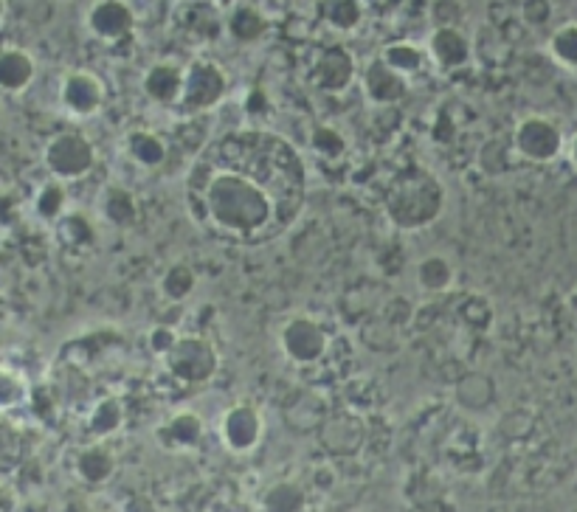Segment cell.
Returning <instances> with one entry per match:
<instances>
[{"mask_svg":"<svg viewBox=\"0 0 577 512\" xmlns=\"http://www.w3.org/2000/svg\"><path fill=\"white\" fill-rule=\"evenodd\" d=\"M60 102L74 119H91L105 105V85L91 71H71L62 79Z\"/></svg>","mask_w":577,"mask_h":512,"instance_id":"8","label":"cell"},{"mask_svg":"<svg viewBox=\"0 0 577 512\" xmlns=\"http://www.w3.org/2000/svg\"><path fill=\"white\" fill-rule=\"evenodd\" d=\"M0 119H3V113H0Z\"/></svg>","mask_w":577,"mask_h":512,"instance_id":"33","label":"cell"},{"mask_svg":"<svg viewBox=\"0 0 577 512\" xmlns=\"http://www.w3.org/2000/svg\"><path fill=\"white\" fill-rule=\"evenodd\" d=\"M65 203H68V195H65V183L54 181L43 186V192L37 195V211L40 217L46 220H57L62 211H65Z\"/></svg>","mask_w":577,"mask_h":512,"instance_id":"24","label":"cell"},{"mask_svg":"<svg viewBox=\"0 0 577 512\" xmlns=\"http://www.w3.org/2000/svg\"><path fill=\"white\" fill-rule=\"evenodd\" d=\"M547 12V0H527V3H524V15H527L530 23H544Z\"/></svg>","mask_w":577,"mask_h":512,"instance_id":"29","label":"cell"},{"mask_svg":"<svg viewBox=\"0 0 577 512\" xmlns=\"http://www.w3.org/2000/svg\"><path fill=\"white\" fill-rule=\"evenodd\" d=\"M169 431H172V437H175L178 445H189V442H195V439L200 437L203 425H200L198 417H192V414H181V417H175V420H172Z\"/></svg>","mask_w":577,"mask_h":512,"instance_id":"26","label":"cell"},{"mask_svg":"<svg viewBox=\"0 0 577 512\" xmlns=\"http://www.w3.org/2000/svg\"><path fill=\"white\" fill-rule=\"evenodd\" d=\"M37 74L34 57L23 48H6L0 51V91L20 93L31 85Z\"/></svg>","mask_w":577,"mask_h":512,"instance_id":"15","label":"cell"},{"mask_svg":"<svg viewBox=\"0 0 577 512\" xmlns=\"http://www.w3.org/2000/svg\"><path fill=\"white\" fill-rule=\"evenodd\" d=\"M175 341H178V335H175V330L167 327V324H158V327L150 332V347L155 355H167L169 349L175 347Z\"/></svg>","mask_w":577,"mask_h":512,"instance_id":"28","label":"cell"},{"mask_svg":"<svg viewBox=\"0 0 577 512\" xmlns=\"http://www.w3.org/2000/svg\"><path fill=\"white\" fill-rule=\"evenodd\" d=\"M380 60L386 62V65H392V68L400 71L403 76H411L423 68L426 54L414 46V43H392V46L383 48V57H380Z\"/></svg>","mask_w":577,"mask_h":512,"instance_id":"21","label":"cell"},{"mask_svg":"<svg viewBox=\"0 0 577 512\" xmlns=\"http://www.w3.org/2000/svg\"><path fill=\"white\" fill-rule=\"evenodd\" d=\"M324 17L335 29L350 31L361 23V6L355 0H327L324 3Z\"/></svg>","mask_w":577,"mask_h":512,"instance_id":"23","label":"cell"},{"mask_svg":"<svg viewBox=\"0 0 577 512\" xmlns=\"http://www.w3.org/2000/svg\"><path fill=\"white\" fill-rule=\"evenodd\" d=\"M409 91V76H403L386 62L372 60L364 71V93L375 105H395Z\"/></svg>","mask_w":577,"mask_h":512,"instance_id":"9","label":"cell"},{"mask_svg":"<svg viewBox=\"0 0 577 512\" xmlns=\"http://www.w3.org/2000/svg\"><path fill=\"white\" fill-rule=\"evenodd\" d=\"M307 169L288 138L234 130L214 138L186 175L192 220L217 240L259 245L288 231L304 206Z\"/></svg>","mask_w":577,"mask_h":512,"instance_id":"1","label":"cell"},{"mask_svg":"<svg viewBox=\"0 0 577 512\" xmlns=\"http://www.w3.org/2000/svg\"><path fill=\"white\" fill-rule=\"evenodd\" d=\"M313 147H316V152H321V155H327V158H338L341 152L347 150V141H344V136H341L338 130H333V127H319V130L313 133Z\"/></svg>","mask_w":577,"mask_h":512,"instance_id":"25","label":"cell"},{"mask_svg":"<svg viewBox=\"0 0 577 512\" xmlns=\"http://www.w3.org/2000/svg\"><path fill=\"white\" fill-rule=\"evenodd\" d=\"M428 54L445 71H456L471 62V40L456 26H437L428 40Z\"/></svg>","mask_w":577,"mask_h":512,"instance_id":"12","label":"cell"},{"mask_svg":"<svg viewBox=\"0 0 577 512\" xmlns=\"http://www.w3.org/2000/svg\"><path fill=\"white\" fill-rule=\"evenodd\" d=\"M279 341H282V352L299 366L319 363L327 355V347H330V338H327L324 327L310 316L290 318L279 332Z\"/></svg>","mask_w":577,"mask_h":512,"instance_id":"7","label":"cell"},{"mask_svg":"<svg viewBox=\"0 0 577 512\" xmlns=\"http://www.w3.org/2000/svg\"><path fill=\"white\" fill-rule=\"evenodd\" d=\"M183 79H186V71L172 65V62H158L152 65L150 71L144 74V93L150 96L152 102L158 105H178L183 93Z\"/></svg>","mask_w":577,"mask_h":512,"instance_id":"13","label":"cell"},{"mask_svg":"<svg viewBox=\"0 0 577 512\" xmlns=\"http://www.w3.org/2000/svg\"><path fill=\"white\" fill-rule=\"evenodd\" d=\"M110 470H113V459H110L107 453L102 451L85 453V459H82V473L91 476V482H102Z\"/></svg>","mask_w":577,"mask_h":512,"instance_id":"27","label":"cell"},{"mask_svg":"<svg viewBox=\"0 0 577 512\" xmlns=\"http://www.w3.org/2000/svg\"><path fill=\"white\" fill-rule=\"evenodd\" d=\"M454 265L440 254L426 256L420 265H417V285L426 293H445L454 287Z\"/></svg>","mask_w":577,"mask_h":512,"instance_id":"18","label":"cell"},{"mask_svg":"<svg viewBox=\"0 0 577 512\" xmlns=\"http://www.w3.org/2000/svg\"><path fill=\"white\" fill-rule=\"evenodd\" d=\"M102 214H105L107 223H113V226H130V223H136L138 217V203L136 195L127 189V186H119V183H113V186H107L105 195H102Z\"/></svg>","mask_w":577,"mask_h":512,"instance_id":"17","label":"cell"},{"mask_svg":"<svg viewBox=\"0 0 577 512\" xmlns=\"http://www.w3.org/2000/svg\"><path fill=\"white\" fill-rule=\"evenodd\" d=\"M164 358H167L169 372L183 383H203L220 366V352L203 335H183Z\"/></svg>","mask_w":577,"mask_h":512,"instance_id":"4","label":"cell"},{"mask_svg":"<svg viewBox=\"0 0 577 512\" xmlns=\"http://www.w3.org/2000/svg\"><path fill=\"white\" fill-rule=\"evenodd\" d=\"M352 74H355V65L347 48H327L313 68V82L324 91H344L352 82Z\"/></svg>","mask_w":577,"mask_h":512,"instance_id":"14","label":"cell"},{"mask_svg":"<svg viewBox=\"0 0 577 512\" xmlns=\"http://www.w3.org/2000/svg\"><path fill=\"white\" fill-rule=\"evenodd\" d=\"M513 152L530 164H549L566 150L563 130L549 116H527L513 127Z\"/></svg>","mask_w":577,"mask_h":512,"instance_id":"3","label":"cell"},{"mask_svg":"<svg viewBox=\"0 0 577 512\" xmlns=\"http://www.w3.org/2000/svg\"><path fill=\"white\" fill-rule=\"evenodd\" d=\"M549 54L558 65L577 71V23H566L549 37Z\"/></svg>","mask_w":577,"mask_h":512,"instance_id":"22","label":"cell"},{"mask_svg":"<svg viewBox=\"0 0 577 512\" xmlns=\"http://www.w3.org/2000/svg\"><path fill=\"white\" fill-rule=\"evenodd\" d=\"M245 110H248L251 116H257L259 110H268V96L262 91H254L248 96V102H245Z\"/></svg>","mask_w":577,"mask_h":512,"instance_id":"30","label":"cell"},{"mask_svg":"<svg viewBox=\"0 0 577 512\" xmlns=\"http://www.w3.org/2000/svg\"><path fill=\"white\" fill-rule=\"evenodd\" d=\"M566 158L572 161V166L577 169V133L569 141H566Z\"/></svg>","mask_w":577,"mask_h":512,"instance_id":"31","label":"cell"},{"mask_svg":"<svg viewBox=\"0 0 577 512\" xmlns=\"http://www.w3.org/2000/svg\"><path fill=\"white\" fill-rule=\"evenodd\" d=\"M195 290H198V273L186 262L169 265L167 273L161 276V293L169 302H186Z\"/></svg>","mask_w":577,"mask_h":512,"instance_id":"19","label":"cell"},{"mask_svg":"<svg viewBox=\"0 0 577 512\" xmlns=\"http://www.w3.org/2000/svg\"><path fill=\"white\" fill-rule=\"evenodd\" d=\"M3 15H6V0H0V20H3Z\"/></svg>","mask_w":577,"mask_h":512,"instance_id":"32","label":"cell"},{"mask_svg":"<svg viewBox=\"0 0 577 512\" xmlns=\"http://www.w3.org/2000/svg\"><path fill=\"white\" fill-rule=\"evenodd\" d=\"M442 186L428 172H406L400 181L389 189L386 197V214L397 228L417 231L440 217L442 211Z\"/></svg>","mask_w":577,"mask_h":512,"instance_id":"2","label":"cell"},{"mask_svg":"<svg viewBox=\"0 0 577 512\" xmlns=\"http://www.w3.org/2000/svg\"><path fill=\"white\" fill-rule=\"evenodd\" d=\"M167 141L158 136V133H152V130H133L130 136H127V155L136 161L141 169H155V166H161L167 161Z\"/></svg>","mask_w":577,"mask_h":512,"instance_id":"16","label":"cell"},{"mask_svg":"<svg viewBox=\"0 0 577 512\" xmlns=\"http://www.w3.org/2000/svg\"><path fill=\"white\" fill-rule=\"evenodd\" d=\"M265 29H268V20L259 15L257 9H251V6H240L228 17V31L240 43H254V40H259L265 34Z\"/></svg>","mask_w":577,"mask_h":512,"instance_id":"20","label":"cell"},{"mask_svg":"<svg viewBox=\"0 0 577 512\" xmlns=\"http://www.w3.org/2000/svg\"><path fill=\"white\" fill-rule=\"evenodd\" d=\"M96 164V150L82 133H60L48 141L46 166L57 181H82Z\"/></svg>","mask_w":577,"mask_h":512,"instance_id":"5","label":"cell"},{"mask_svg":"<svg viewBox=\"0 0 577 512\" xmlns=\"http://www.w3.org/2000/svg\"><path fill=\"white\" fill-rule=\"evenodd\" d=\"M133 23H136L133 9L124 0H99L88 15V26L93 34L107 43L127 37L133 31Z\"/></svg>","mask_w":577,"mask_h":512,"instance_id":"11","label":"cell"},{"mask_svg":"<svg viewBox=\"0 0 577 512\" xmlns=\"http://www.w3.org/2000/svg\"><path fill=\"white\" fill-rule=\"evenodd\" d=\"M228 79L226 71L220 65H214L209 60L192 62L186 79H183V93L178 105L189 113H203V110H212L220 105V99L226 96Z\"/></svg>","mask_w":577,"mask_h":512,"instance_id":"6","label":"cell"},{"mask_svg":"<svg viewBox=\"0 0 577 512\" xmlns=\"http://www.w3.org/2000/svg\"><path fill=\"white\" fill-rule=\"evenodd\" d=\"M262 434V417L254 406L228 408L220 420V437L226 439L231 451H251Z\"/></svg>","mask_w":577,"mask_h":512,"instance_id":"10","label":"cell"}]
</instances>
